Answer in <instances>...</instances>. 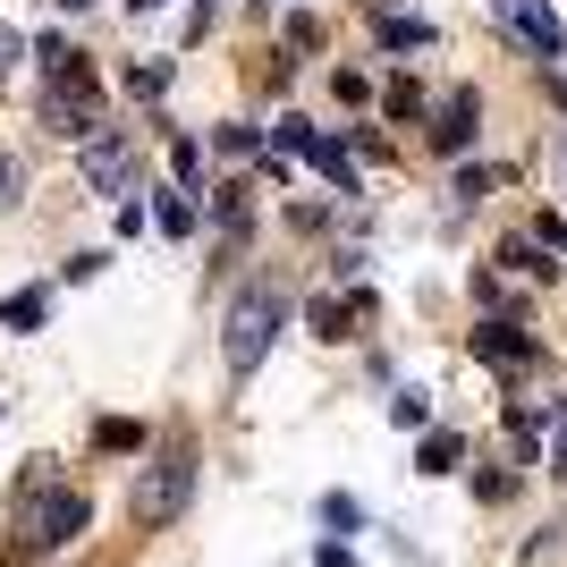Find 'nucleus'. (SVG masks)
I'll use <instances>...</instances> for the list:
<instances>
[{"instance_id": "obj_9", "label": "nucleus", "mask_w": 567, "mask_h": 567, "mask_svg": "<svg viewBox=\"0 0 567 567\" xmlns=\"http://www.w3.org/2000/svg\"><path fill=\"white\" fill-rule=\"evenodd\" d=\"M313 162H322V178H331V187H355V153L339 136H313Z\"/></svg>"}, {"instance_id": "obj_8", "label": "nucleus", "mask_w": 567, "mask_h": 567, "mask_svg": "<svg viewBox=\"0 0 567 567\" xmlns=\"http://www.w3.org/2000/svg\"><path fill=\"white\" fill-rule=\"evenodd\" d=\"M43 313H51V297H43V288H18V297L0 306V322H9V331H43Z\"/></svg>"}, {"instance_id": "obj_15", "label": "nucleus", "mask_w": 567, "mask_h": 567, "mask_svg": "<svg viewBox=\"0 0 567 567\" xmlns=\"http://www.w3.org/2000/svg\"><path fill=\"white\" fill-rule=\"evenodd\" d=\"M390 415H399V424H432V399H424V390H399V399H390Z\"/></svg>"}, {"instance_id": "obj_12", "label": "nucleus", "mask_w": 567, "mask_h": 567, "mask_svg": "<svg viewBox=\"0 0 567 567\" xmlns=\"http://www.w3.org/2000/svg\"><path fill=\"white\" fill-rule=\"evenodd\" d=\"M457 466V432H432L424 441V474H450Z\"/></svg>"}, {"instance_id": "obj_6", "label": "nucleus", "mask_w": 567, "mask_h": 567, "mask_svg": "<svg viewBox=\"0 0 567 567\" xmlns=\"http://www.w3.org/2000/svg\"><path fill=\"white\" fill-rule=\"evenodd\" d=\"M474 355H483V364H525V355H534V339L517 331V322H483V331H474Z\"/></svg>"}, {"instance_id": "obj_1", "label": "nucleus", "mask_w": 567, "mask_h": 567, "mask_svg": "<svg viewBox=\"0 0 567 567\" xmlns=\"http://www.w3.org/2000/svg\"><path fill=\"white\" fill-rule=\"evenodd\" d=\"M271 331H280V297H271V288H246L229 306V339H220V348H229V373H255Z\"/></svg>"}, {"instance_id": "obj_16", "label": "nucleus", "mask_w": 567, "mask_h": 567, "mask_svg": "<svg viewBox=\"0 0 567 567\" xmlns=\"http://www.w3.org/2000/svg\"><path fill=\"white\" fill-rule=\"evenodd\" d=\"M322 517H331V525H364V508H355L348 492H331V499H322Z\"/></svg>"}, {"instance_id": "obj_5", "label": "nucleus", "mask_w": 567, "mask_h": 567, "mask_svg": "<svg viewBox=\"0 0 567 567\" xmlns=\"http://www.w3.org/2000/svg\"><path fill=\"white\" fill-rule=\"evenodd\" d=\"M85 178H94L102 195L127 187V136H94V144H85Z\"/></svg>"}, {"instance_id": "obj_14", "label": "nucleus", "mask_w": 567, "mask_h": 567, "mask_svg": "<svg viewBox=\"0 0 567 567\" xmlns=\"http://www.w3.org/2000/svg\"><path fill=\"white\" fill-rule=\"evenodd\" d=\"M271 144H280V153H313V127H306V118H280V127H271Z\"/></svg>"}, {"instance_id": "obj_4", "label": "nucleus", "mask_w": 567, "mask_h": 567, "mask_svg": "<svg viewBox=\"0 0 567 567\" xmlns=\"http://www.w3.org/2000/svg\"><path fill=\"white\" fill-rule=\"evenodd\" d=\"M492 18L508 25V34H525L543 60H559V51H567V18L550 9V0H492Z\"/></svg>"}, {"instance_id": "obj_19", "label": "nucleus", "mask_w": 567, "mask_h": 567, "mask_svg": "<svg viewBox=\"0 0 567 567\" xmlns=\"http://www.w3.org/2000/svg\"><path fill=\"white\" fill-rule=\"evenodd\" d=\"M60 9H94V0H60Z\"/></svg>"}, {"instance_id": "obj_2", "label": "nucleus", "mask_w": 567, "mask_h": 567, "mask_svg": "<svg viewBox=\"0 0 567 567\" xmlns=\"http://www.w3.org/2000/svg\"><path fill=\"white\" fill-rule=\"evenodd\" d=\"M187 492H195V457L187 450H162L153 466L136 474V517L144 525H169L178 508H187Z\"/></svg>"}, {"instance_id": "obj_7", "label": "nucleus", "mask_w": 567, "mask_h": 567, "mask_svg": "<svg viewBox=\"0 0 567 567\" xmlns=\"http://www.w3.org/2000/svg\"><path fill=\"white\" fill-rule=\"evenodd\" d=\"M466 136H474V94H450V102H441L432 144H441V153H466Z\"/></svg>"}, {"instance_id": "obj_3", "label": "nucleus", "mask_w": 567, "mask_h": 567, "mask_svg": "<svg viewBox=\"0 0 567 567\" xmlns=\"http://www.w3.org/2000/svg\"><path fill=\"white\" fill-rule=\"evenodd\" d=\"M85 517H94V508H85V492H43L34 508H25V543H34V550H60V543H76V534H85Z\"/></svg>"}, {"instance_id": "obj_13", "label": "nucleus", "mask_w": 567, "mask_h": 567, "mask_svg": "<svg viewBox=\"0 0 567 567\" xmlns=\"http://www.w3.org/2000/svg\"><path fill=\"white\" fill-rule=\"evenodd\" d=\"M162 85H169V69H162V60H144V69H127V94H144V102H153Z\"/></svg>"}, {"instance_id": "obj_18", "label": "nucleus", "mask_w": 567, "mask_h": 567, "mask_svg": "<svg viewBox=\"0 0 567 567\" xmlns=\"http://www.w3.org/2000/svg\"><path fill=\"white\" fill-rule=\"evenodd\" d=\"M9 195H18V162H9V153H0V204H9Z\"/></svg>"}, {"instance_id": "obj_10", "label": "nucleus", "mask_w": 567, "mask_h": 567, "mask_svg": "<svg viewBox=\"0 0 567 567\" xmlns=\"http://www.w3.org/2000/svg\"><path fill=\"white\" fill-rule=\"evenodd\" d=\"M381 43H390V51H415V43H432V25L424 18H381Z\"/></svg>"}, {"instance_id": "obj_17", "label": "nucleus", "mask_w": 567, "mask_h": 567, "mask_svg": "<svg viewBox=\"0 0 567 567\" xmlns=\"http://www.w3.org/2000/svg\"><path fill=\"white\" fill-rule=\"evenodd\" d=\"M18 51H25V43H18V25H0V76L18 69Z\"/></svg>"}, {"instance_id": "obj_11", "label": "nucleus", "mask_w": 567, "mask_h": 567, "mask_svg": "<svg viewBox=\"0 0 567 567\" xmlns=\"http://www.w3.org/2000/svg\"><path fill=\"white\" fill-rule=\"evenodd\" d=\"M153 220H162L169 237H187V229H195V213H187V195H162V204H153Z\"/></svg>"}, {"instance_id": "obj_20", "label": "nucleus", "mask_w": 567, "mask_h": 567, "mask_svg": "<svg viewBox=\"0 0 567 567\" xmlns=\"http://www.w3.org/2000/svg\"><path fill=\"white\" fill-rule=\"evenodd\" d=\"M127 9H162V0H127Z\"/></svg>"}]
</instances>
